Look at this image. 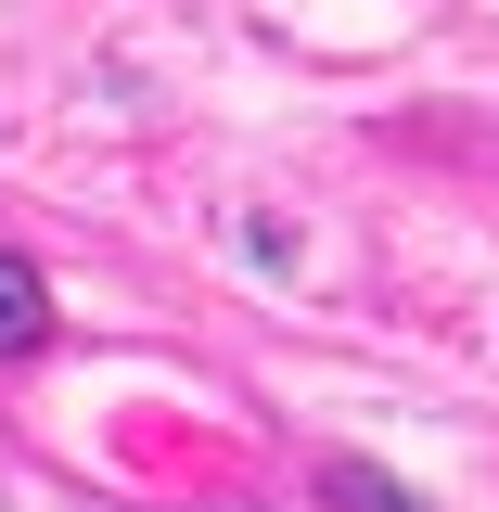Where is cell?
<instances>
[{
    "label": "cell",
    "instance_id": "2",
    "mask_svg": "<svg viewBox=\"0 0 499 512\" xmlns=\"http://www.w3.org/2000/svg\"><path fill=\"white\" fill-rule=\"evenodd\" d=\"M333 500L346 512H423V487H397V474H372V461H333Z\"/></svg>",
    "mask_w": 499,
    "mask_h": 512
},
{
    "label": "cell",
    "instance_id": "1",
    "mask_svg": "<svg viewBox=\"0 0 499 512\" xmlns=\"http://www.w3.org/2000/svg\"><path fill=\"white\" fill-rule=\"evenodd\" d=\"M0 346L26 359V346H52V295H39V269L26 256H0Z\"/></svg>",
    "mask_w": 499,
    "mask_h": 512
}]
</instances>
